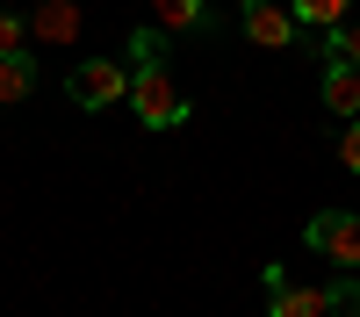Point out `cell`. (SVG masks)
Segmentation results:
<instances>
[{"label":"cell","mask_w":360,"mask_h":317,"mask_svg":"<svg viewBox=\"0 0 360 317\" xmlns=\"http://www.w3.org/2000/svg\"><path fill=\"white\" fill-rule=\"evenodd\" d=\"M259 288H266V317H332V310H360V281L303 288V281H288L281 267H259Z\"/></svg>","instance_id":"6da1fadb"},{"label":"cell","mask_w":360,"mask_h":317,"mask_svg":"<svg viewBox=\"0 0 360 317\" xmlns=\"http://www.w3.org/2000/svg\"><path fill=\"white\" fill-rule=\"evenodd\" d=\"M130 108L144 130H180L188 123V94H180V79L166 65H137L130 72Z\"/></svg>","instance_id":"7a4b0ae2"},{"label":"cell","mask_w":360,"mask_h":317,"mask_svg":"<svg viewBox=\"0 0 360 317\" xmlns=\"http://www.w3.org/2000/svg\"><path fill=\"white\" fill-rule=\"evenodd\" d=\"M65 94L94 115L108 101H130V65H115V58H79V65L65 72Z\"/></svg>","instance_id":"3957f363"},{"label":"cell","mask_w":360,"mask_h":317,"mask_svg":"<svg viewBox=\"0 0 360 317\" xmlns=\"http://www.w3.org/2000/svg\"><path fill=\"white\" fill-rule=\"evenodd\" d=\"M303 245L324 252V259H339V267L353 274V267H360V216H353V209H317V216L303 224Z\"/></svg>","instance_id":"277c9868"},{"label":"cell","mask_w":360,"mask_h":317,"mask_svg":"<svg viewBox=\"0 0 360 317\" xmlns=\"http://www.w3.org/2000/svg\"><path fill=\"white\" fill-rule=\"evenodd\" d=\"M22 22H29V44H79L86 37V8L79 0H37Z\"/></svg>","instance_id":"5b68a950"},{"label":"cell","mask_w":360,"mask_h":317,"mask_svg":"<svg viewBox=\"0 0 360 317\" xmlns=\"http://www.w3.org/2000/svg\"><path fill=\"white\" fill-rule=\"evenodd\" d=\"M238 22H245V37H252L259 51H288V44H295V15L281 8V0H245Z\"/></svg>","instance_id":"8992f818"},{"label":"cell","mask_w":360,"mask_h":317,"mask_svg":"<svg viewBox=\"0 0 360 317\" xmlns=\"http://www.w3.org/2000/svg\"><path fill=\"white\" fill-rule=\"evenodd\" d=\"M324 108H332L339 123H360V72L339 65V58H324Z\"/></svg>","instance_id":"52a82bcc"},{"label":"cell","mask_w":360,"mask_h":317,"mask_svg":"<svg viewBox=\"0 0 360 317\" xmlns=\"http://www.w3.org/2000/svg\"><path fill=\"white\" fill-rule=\"evenodd\" d=\"M152 22L166 29V37H180V29H209V0H152Z\"/></svg>","instance_id":"ba28073f"},{"label":"cell","mask_w":360,"mask_h":317,"mask_svg":"<svg viewBox=\"0 0 360 317\" xmlns=\"http://www.w3.org/2000/svg\"><path fill=\"white\" fill-rule=\"evenodd\" d=\"M29 86H37V58H29V51H15V58H0V108H15V101H29Z\"/></svg>","instance_id":"9c48e42d"},{"label":"cell","mask_w":360,"mask_h":317,"mask_svg":"<svg viewBox=\"0 0 360 317\" xmlns=\"http://www.w3.org/2000/svg\"><path fill=\"white\" fill-rule=\"evenodd\" d=\"M288 15H295V29H339L346 15H353V0H288Z\"/></svg>","instance_id":"30bf717a"},{"label":"cell","mask_w":360,"mask_h":317,"mask_svg":"<svg viewBox=\"0 0 360 317\" xmlns=\"http://www.w3.org/2000/svg\"><path fill=\"white\" fill-rule=\"evenodd\" d=\"M317 58H339V65H353V72H360V22L324 29V37H317Z\"/></svg>","instance_id":"8fae6325"},{"label":"cell","mask_w":360,"mask_h":317,"mask_svg":"<svg viewBox=\"0 0 360 317\" xmlns=\"http://www.w3.org/2000/svg\"><path fill=\"white\" fill-rule=\"evenodd\" d=\"M137 65H166V29L152 22V29H130V72Z\"/></svg>","instance_id":"7c38bea8"},{"label":"cell","mask_w":360,"mask_h":317,"mask_svg":"<svg viewBox=\"0 0 360 317\" xmlns=\"http://www.w3.org/2000/svg\"><path fill=\"white\" fill-rule=\"evenodd\" d=\"M15 51H29V22L15 8H0V58H15Z\"/></svg>","instance_id":"4fadbf2b"},{"label":"cell","mask_w":360,"mask_h":317,"mask_svg":"<svg viewBox=\"0 0 360 317\" xmlns=\"http://www.w3.org/2000/svg\"><path fill=\"white\" fill-rule=\"evenodd\" d=\"M339 166H346V173H360V123H346V130H339Z\"/></svg>","instance_id":"5bb4252c"},{"label":"cell","mask_w":360,"mask_h":317,"mask_svg":"<svg viewBox=\"0 0 360 317\" xmlns=\"http://www.w3.org/2000/svg\"><path fill=\"white\" fill-rule=\"evenodd\" d=\"M332 317H360V310H332Z\"/></svg>","instance_id":"9a60e30c"}]
</instances>
